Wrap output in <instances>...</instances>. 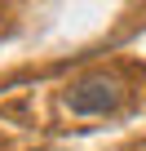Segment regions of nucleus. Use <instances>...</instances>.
<instances>
[{"mask_svg": "<svg viewBox=\"0 0 146 151\" xmlns=\"http://www.w3.org/2000/svg\"><path fill=\"white\" fill-rule=\"evenodd\" d=\"M124 102V89H120V80L115 76H84V80H75L66 89V107L75 111V116H106V111H115Z\"/></svg>", "mask_w": 146, "mask_h": 151, "instance_id": "1", "label": "nucleus"}]
</instances>
